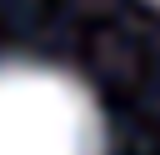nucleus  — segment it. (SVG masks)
Masks as SVG:
<instances>
[{
  "label": "nucleus",
  "instance_id": "f257e3e1",
  "mask_svg": "<svg viewBox=\"0 0 160 155\" xmlns=\"http://www.w3.org/2000/svg\"><path fill=\"white\" fill-rule=\"evenodd\" d=\"M0 155H105L85 80L45 60H0Z\"/></svg>",
  "mask_w": 160,
  "mask_h": 155
}]
</instances>
